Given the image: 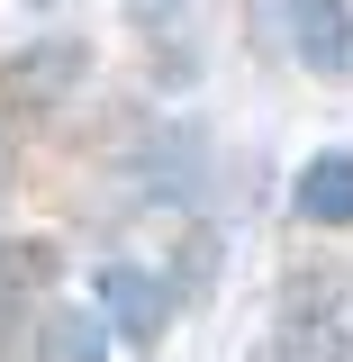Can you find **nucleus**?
Returning <instances> with one entry per match:
<instances>
[{
	"mask_svg": "<svg viewBox=\"0 0 353 362\" xmlns=\"http://www.w3.org/2000/svg\"><path fill=\"white\" fill-rule=\"evenodd\" d=\"M254 28H263L290 64L326 73V82L353 73V9L345 0H254Z\"/></svg>",
	"mask_w": 353,
	"mask_h": 362,
	"instance_id": "obj_1",
	"label": "nucleus"
},
{
	"mask_svg": "<svg viewBox=\"0 0 353 362\" xmlns=\"http://www.w3.org/2000/svg\"><path fill=\"white\" fill-rule=\"evenodd\" d=\"M82 82V45L64 37H45V45H28V54H9V64H0V100H9V109H45V100H54V90H73Z\"/></svg>",
	"mask_w": 353,
	"mask_h": 362,
	"instance_id": "obj_2",
	"label": "nucleus"
},
{
	"mask_svg": "<svg viewBox=\"0 0 353 362\" xmlns=\"http://www.w3.org/2000/svg\"><path fill=\"white\" fill-rule=\"evenodd\" d=\"M290 209L308 226H353V154H317L308 173L290 181Z\"/></svg>",
	"mask_w": 353,
	"mask_h": 362,
	"instance_id": "obj_3",
	"label": "nucleus"
},
{
	"mask_svg": "<svg viewBox=\"0 0 353 362\" xmlns=\"http://www.w3.org/2000/svg\"><path fill=\"white\" fill-rule=\"evenodd\" d=\"M37 362H109V317L54 299V308L37 317Z\"/></svg>",
	"mask_w": 353,
	"mask_h": 362,
	"instance_id": "obj_4",
	"label": "nucleus"
},
{
	"mask_svg": "<svg viewBox=\"0 0 353 362\" xmlns=\"http://www.w3.org/2000/svg\"><path fill=\"white\" fill-rule=\"evenodd\" d=\"M100 308L118 317L127 335H154L173 299H163V281H154V272H136V263H109V272H100Z\"/></svg>",
	"mask_w": 353,
	"mask_h": 362,
	"instance_id": "obj_5",
	"label": "nucleus"
},
{
	"mask_svg": "<svg viewBox=\"0 0 353 362\" xmlns=\"http://www.w3.org/2000/svg\"><path fill=\"white\" fill-rule=\"evenodd\" d=\"M245 362H326V344H308V335H263Z\"/></svg>",
	"mask_w": 353,
	"mask_h": 362,
	"instance_id": "obj_6",
	"label": "nucleus"
}]
</instances>
